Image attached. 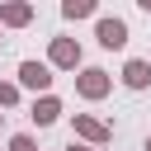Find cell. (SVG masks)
I'll use <instances>...</instances> for the list:
<instances>
[{"mask_svg":"<svg viewBox=\"0 0 151 151\" xmlns=\"http://www.w3.org/2000/svg\"><path fill=\"white\" fill-rule=\"evenodd\" d=\"M109 90H113V76H109L104 66H85V71L76 76V94H80V99H104Z\"/></svg>","mask_w":151,"mask_h":151,"instance_id":"6da1fadb","label":"cell"},{"mask_svg":"<svg viewBox=\"0 0 151 151\" xmlns=\"http://www.w3.org/2000/svg\"><path fill=\"white\" fill-rule=\"evenodd\" d=\"M71 132H76L80 142H90V146H104V142L113 137V132H109V123H104V118H94V113H76V118H71Z\"/></svg>","mask_w":151,"mask_h":151,"instance_id":"7a4b0ae2","label":"cell"},{"mask_svg":"<svg viewBox=\"0 0 151 151\" xmlns=\"http://www.w3.org/2000/svg\"><path fill=\"white\" fill-rule=\"evenodd\" d=\"M47 66H57V71H76V66H80V42H76V38H52V47H47Z\"/></svg>","mask_w":151,"mask_h":151,"instance_id":"3957f363","label":"cell"},{"mask_svg":"<svg viewBox=\"0 0 151 151\" xmlns=\"http://www.w3.org/2000/svg\"><path fill=\"white\" fill-rule=\"evenodd\" d=\"M19 90L47 94V90H52V66H47V61H19Z\"/></svg>","mask_w":151,"mask_h":151,"instance_id":"277c9868","label":"cell"},{"mask_svg":"<svg viewBox=\"0 0 151 151\" xmlns=\"http://www.w3.org/2000/svg\"><path fill=\"white\" fill-rule=\"evenodd\" d=\"M94 38H99V47L118 52V47H127V24H123V19H113V14H104V19H99V28H94Z\"/></svg>","mask_w":151,"mask_h":151,"instance_id":"5b68a950","label":"cell"},{"mask_svg":"<svg viewBox=\"0 0 151 151\" xmlns=\"http://www.w3.org/2000/svg\"><path fill=\"white\" fill-rule=\"evenodd\" d=\"M28 118H33L38 127H52V123L61 118V99H57V94H38V99H33V113H28Z\"/></svg>","mask_w":151,"mask_h":151,"instance_id":"8992f818","label":"cell"},{"mask_svg":"<svg viewBox=\"0 0 151 151\" xmlns=\"http://www.w3.org/2000/svg\"><path fill=\"white\" fill-rule=\"evenodd\" d=\"M28 19H33V5H24V0H5L0 5V24L5 28H24Z\"/></svg>","mask_w":151,"mask_h":151,"instance_id":"52a82bcc","label":"cell"},{"mask_svg":"<svg viewBox=\"0 0 151 151\" xmlns=\"http://www.w3.org/2000/svg\"><path fill=\"white\" fill-rule=\"evenodd\" d=\"M123 85H127V90H146V85H151V66H146L142 57H132V61L123 66Z\"/></svg>","mask_w":151,"mask_h":151,"instance_id":"ba28073f","label":"cell"},{"mask_svg":"<svg viewBox=\"0 0 151 151\" xmlns=\"http://www.w3.org/2000/svg\"><path fill=\"white\" fill-rule=\"evenodd\" d=\"M61 14H66V19H90V14H94V0H66Z\"/></svg>","mask_w":151,"mask_h":151,"instance_id":"9c48e42d","label":"cell"},{"mask_svg":"<svg viewBox=\"0 0 151 151\" xmlns=\"http://www.w3.org/2000/svg\"><path fill=\"white\" fill-rule=\"evenodd\" d=\"M14 104H19V85L0 80V109H14Z\"/></svg>","mask_w":151,"mask_h":151,"instance_id":"30bf717a","label":"cell"},{"mask_svg":"<svg viewBox=\"0 0 151 151\" xmlns=\"http://www.w3.org/2000/svg\"><path fill=\"white\" fill-rule=\"evenodd\" d=\"M9 151H38V142H33L28 132H14V137H9Z\"/></svg>","mask_w":151,"mask_h":151,"instance_id":"8fae6325","label":"cell"},{"mask_svg":"<svg viewBox=\"0 0 151 151\" xmlns=\"http://www.w3.org/2000/svg\"><path fill=\"white\" fill-rule=\"evenodd\" d=\"M137 5H142V14H151V0H137Z\"/></svg>","mask_w":151,"mask_h":151,"instance_id":"7c38bea8","label":"cell"},{"mask_svg":"<svg viewBox=\"0 0 151 151\" xmlns=\"http://www.w3.org/2000/svg\"><path fill=\"white\" fill-rule=\"evenodd\" d=\"M71 151H104V146H71Z\"/></svg>","mask_w":151,"mask_h":151,"instance_id":"4fadbf2b","label":"cell"},{"mask_svg":"<svg viewBox=\"0 0 151 151\" xmlns=\"http://www.w3.org/2000/svg\"><path fill=\"white\" fill-rule=\"evenodd\" d=\"M0 127H5V113H0Z\"/></svg>","mask_w":151,"mask_h":151,"instance_id":"5bb4252c","label":"cell"},{"mask_svg":"<svg viewBox=\"0 0 151 151\" xmlns=\"http://www.w3.org/2000/svg\"><path fill=\"white\" fill-rule=\"evenodd\" d=\"M146 151H151V137H146Z\"/></svg>","mask_w":151,"mask_h":151,"instance_id":"9a60e30c","label":"cell"}]
</instances>
